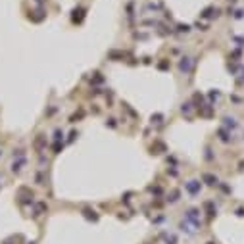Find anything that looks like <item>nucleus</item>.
Listing matches in <instances>:
<instances>
[{"label": "nucleus", "mask_w": 244, "mask_h": 244, "mask_svg": "<svg viewBox=\"0 0 244 244\" xmlns=\"http://www.w3.org/2000/svg\"><path fill=\"white\" fill-rule=\"evenodd\" d=\"M186 189H189L190 194H198L200 192V183H196V181H189V183H186Z\"/></svg>", "instance_id": "nucleus-1"}, {"label": "nucleus", "mask_w": 244, "mask_h": 244, "mask_svg": "<svg viewBox=\"0 0 244 244\" xmlns=\"http://www.w3.org/2000/svg\"><path fill=\"white\" fill-rule=\"evenodd\" d=\"M196 214H198L196 210H189V214H186V217H189V219L192 221V225H194V227H198V225H200V219H198V215H196Z\"/></svg>", "instance_id": "nucleus-2"}, {"label": "nucleus", "mask_w": 244, "mask_h": 244, "mask_svg": "<svg viewBox=\"0 0 244 244\" xmlns=\"http://www.w3.org/2000/svg\"><path fill=\"white\" fill-rule=\"evenodd\" d=\"M189 67H190V62L189 58H185V62H181V71H189Z\"/></svg>", "instance_id": "nucleus-3"}, {"label": "nucleus", "mask_w": 244, "mask_h": 244, "mask_svg": "<svg viewBox=\"0 0 244 244\" xmlns=\"http://www.w3.org/2000/svg\"><path fill=\"white\" fill-rule=\"evenodd\" d=\"M204 179L208 181V185H215V183H217V179L211 177V175H204Z\"/></svg>", "instance_id": "nucleus-4"}, {"label": "nucleus", "mask_w": 244, "mask_h": 244, "mask_svg": "<svg viewBox=\"0 0 244 244\" xmlns=\"http://www.w3.org/2000/svg\"><path fill=\"white\" fill-rule=\"evenodd\" d=\"M208 244H214V242H208Z\"/></svg>", "instance_id": "nucleus-5"}]
</instances>
